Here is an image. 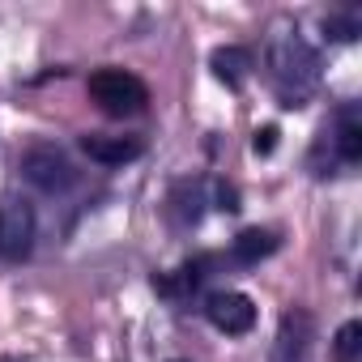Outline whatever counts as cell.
<instances>
[{
  "label": "cell",
  "mask_w": 362,
  "mask_h": 362,
  "mask_svg": "<svg viewBox=\"0 0 362 362\" xmlns=\"http://www.w3.org/2000/svg\"><path fill=\"white\" fill-rule=\"evenodd\" d=\"M269 77L281 94V107H303L307 94L320 86V56L315 47L294 30H277L269 39Z\"/></svg>",
  "instance_id": "1"
},
{
  "label": "cell",
  "mask_w": 362,
  "mask_h": 362,
  "mask_svg": "<svg viewBox=\"0 0 362 362\" xmlns=\"http://www.w3.org/2000/svg\"><path fill=\"white\" fill-rule=\"evenodd\" d=\"M86 90H90V98L107 115H136L149 103L145 81L132 77V73H124V69H98V73H90V86Z\"/></svg>",
  "instance_id": "2"
},
{
  "label": "cell",
  "mask_w": 362,
  "mask_h": 362,
  "mask_svg": "<svg viewBox=\"0 0 362 362\" xmlns=\"http://www.w3.org/2000/svg\"><path fill=\"white\" fill-rule=\"evenodd\" d=\"M35 247V209L22 197L0 201V260H26Z\"/></svg>",
  "instance_id": "3"
},
{
  "label": "cell",
  "mask_w": 362,
  "mask_h": 362,
  "mask_svg": "<svg viewBox=\"0 0 362 362\" xmlns=\"http://www.w3.org/2000/svg\"><path fill=\"white\" fill-rule=\"evenodd\" d=\"M22 175L30 179L35 188H43V192H64L73 179H77L69 153H60L56 145H35V149H26V158H22Z\"/></svg>",
  "instance_id": "4"
},
{
  "label": "cell",
  "mask_w": 362,
  "mask_h": 362,
  "mask_svg": "<svg viewBox=\"0 0 362 362\" xmlns=\"http://www.w3.org/2000/svg\"><path fill=\"white\" fill-rule=\"evenodd\" d=\"M205 315H209V324H214L218 332H226V337H243V332L256 328V303H252L247 294H239V290L214 294V298L205 303Z\"/></svg>",
  "instance_id": "5"
},
{
  "label": "cell",
  "mask_w": 362,
  "mask_h": 362,
  "mask_svg": "<svg viewBox=\"0 0 362 362\" xmlns=\"http://www.w3.org/2000/svg\"><path fill=\"white\" fill-rule=\"evenodd\" d=\"M311 349V315L307 311H290L281 320L277 345H273V362H307Z\"/></svg>",
  "instance_id": "6"
},
{
  "label": "cell",
  "mask_w": 362,
  "mask_h": 362,
  "mask_svg": "<svg viewBox=\"0 0 362 362\" xmlns=\"http://www.w3.org/2000/svg\"><path fill=\"white\" fill-rule=\"evenodd\" d=\"M81 149L94 158V162H103V166H124V162H132V158H141V141L136 136H81Z\"/></svg>",
  "instance_id": "7"
},
{
  "label": "cell",
  "mask_w": 362,
  "mask_h": 362,
  "mask_svg": "<svg viewBox=\"0 0 362 362\" xmlns=\"http://www.w3.org/2000/svg\"><path fill=\"white\" fill-rule=\"evenodd\" d=\"M277 247H281V239H277V230H269V226H247V230H239L235 243H230V252H235L239 264H260V260L273 256Z\"/></svg>",
  "instance_id": "8"
},
{
  "label": "cell",
  "mask_w": 362,
  "mask_h": 362,
  "mask_svg": "<svg viewBox=\"0 0 362 362\" xmlns=\"http://www.w3.org/2000/svg\"><path fill=\"white\" fill-rule=\"evenodd\" d=\"M332 141H337V153L345 162H358L362 158V115H358V107H345L341 111V124H337Z\"/></svg>",
  "instance_id": "9"
},
{
  "label": "cell",
  "mask_w": 362,
  "mask_h": 362,
  "mask_svg": "<svg viewBox=\"0 0 362 362\" xmlns=\"http://www.w3.org/2000/svg\"><path fill=\"white\" fill-rule=\"evenodd\" d=\"M209 64H214V73H218L226 86H239V81L252 73V52H243V47H218Z\"/></svg>",
  "instance_id": "10"
},
{
  "label": "cell",
  "mask_w": 362,
  "mask_h": 362,
  "mask_svg": "<svg viewBox=\"0 0 362 362\" xmlns=\"http://www.w3.org/2000/svg\"><path fill=\"white\" fill-rule=\"evenodd\" d=\"M358 358H362V324L349 320L332 337V362H358Z\"/></svg>",
  "instance_id": "11"
},
{
  "label": "cell",
  "mask_w": 362,
  "mask_h": 362,
  "mask_svg": "<svg viewBox=\"0 0 362 362\" xmlns=\"http://www.w3.org/2000/svg\"><path fill=\"white\" fill-rule=\"evenodd\" d=\"M324 30H328V39L349 43V39H358V35H362V22H358V18H328V22H324Z\"/></svg>",
  "instance_id": "12"
},
{
  "label": "cell",
  "mask_w": 362,
  "mask_h": 362,
  "mask_svg": "<svg viewBox=\"0 0 362 362\" xmlns=\"http://www.w3.org/2000/svg\"><path fill=\"white\" fill-rule=\"evenodd\" d=\"M277 136H281V132H277V124H264V128H256V136H252V149H256L260 158H269V153L277 149Z\"/></svg>",
  "instance_id": "13"
},
{
  "label": "cell",
  "mask_w": 362,
  "mask_h": 362,
  "mask_svg": "<svg viewBox=\"0 0 362 362\" xmlns=\"http://www.w3.org/2000/svg\"><path fill=\"white\" fill-rule=\"evenodd\" d=\"M209 188H214V205H218V209H226V214H235V209H239V192H235L230 184H222V179H214Z\"/></svg>",
  "instance_id": "14"
},
{
  "label": "cell",
  "mask_w": 362,
  "mask_h": 362,
  "mask_svg": "<svg viewBox=\"0 0 362 362\" xmlns=\"http://www.w3.org/2000/svg\"><path fill=\"white\" fill-rule=\"evenodd\" d=\"M0 362H22V358H18V354H5V358H0Z\"/></svg>",
  "instance_id": "15"
},
{
  "label": "cell",
  "mask_w": 362,
  "mask_h": 362,
  "mask_svg": "<svg viewBox=\"0 0 362 362\" xmlns=\"http://www.w3.org/2000/svg\"><path fill=\"white\" fill-rule=\"evenodd\" d=\"M175 362H179V358H175Z\"/></svg>",
  "instance_id": "16"
}]
</instances>
